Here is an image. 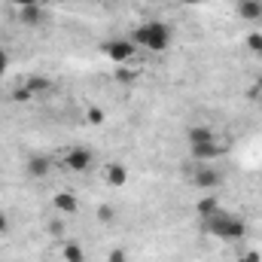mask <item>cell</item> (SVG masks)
I'll use <instances>...</instances> for the list:
<instances>
[{
    "label": "cell",
    "mask_w": 262,
    "mask_h": 262,
    "mask_svg": "<svg viewBox=\"0 0 262 262\" xmlns=\"http://www.w3.org/2000/svg\"><path fill=\"white\" fill-rule=\"evenodd\" d=\"M61 259L64 262H85V250H82V244H76V241L61 244Z\"/></svg>",
    "instance_id": "cell-13"
},
{
    "label": "cell",
    "mask_w": 262,
    "mask_h": 262,
    "mask_svg": "<svg viewBox=\"0 0 262 262\" xmlns=\"http://www.w3.org/2000/svg\"><path fill=\"white\" fill-rule=\"evenodd\" d=\"M15 15H18V21H21L25 28H40V25H43V6H40V3L25 6V9H15Z\"/></svg>",
    "instance_id": "cell-11"
},
{
    "label": "cell",
    "mask_w": 262,
    "mask_h": 262,
    "mask_svg": "<svg viewBox=\"0 0 262 262\" xmlns=\"http://www.w3.org/2000/svg\"><path fill=\"white\" fill-rule=\"evenodd\" d=\"M247 49L253 52V55H262V34H247Z\"/></svg>",
    "instance_id": "cell-18"
},
{
    "label": "cell",
    "mask_w": 262,
    "mask_h": 262,
    "mask_svg": "<svg viewBox=\"0 0 262 262\" xmlns=\"http://www.w3.org/2000/svg\"><path fill=\"white\" fill-rule=\"evenodd\" d=\"M149 3H165V0H149Z\"/></svg>",
    "instance_id": "cell-28"
},
{
    "label": "cell",
    "mask_w": 262,
    "mask_h": 262,
    "mask_svg": "<svg viewBox=\"0 0 262 262\" xmlns=\"http://www.w3.org/2000/svg\"><path fill=\"white\" fill-rule=\"evenodd\" d=\"M107 262H128V253H125L122 247H116V250L107 253Z\"/></svg>",
    "instance_id": "cell-21"
},
{
    "label": "cell",
    "mask_w": 262,
    "mask_h": 262,
    "mask_svg": "<svg viewBox=\"0 0 262 262\" xmlns=\"http://www.w3.org/2000/svg\"><path fill=\"white\" fill-rule=\"evenodd\" d=\"M52 204H55L58 213H67V216L79 210V198L73 195V192H67V189H58V192L52 195Z\"/></svg>",
    "instance_id": "cell-10"
},
{
    "label": "cell",
    "mask_w": 262,
    "mask_h": 262,
    "mask_svg": "<svg viewBox=\"0 0 262 262\" xmlns=\"http://www.w3.org/2000/svg\"><path fill=\"white\" fill-rule=\"evenodd\" d=\"M195 210H198V216L204 220V216H210V213H216V210H220V201H216L213 195H204L201 201H198Z\"/></svg>",
    "instance_id": "cell-16"
},
{
    "label": "cell",
    "mask_w": 262,
    "mask_h": 262,
    "mask_svg": "<svg viewBox=\"0 0 262 262\" xmlns=\"http://www.w3.org/2000/svg\"><path fill=\"white\" fill-rule=\"evenodd\" d=\"M223 152H226V146H223L220 140H207V143H192V146H189V156H192L195 162H201V165H204V162H213V159L223 156Z\"/></svg>",
    "instance_id": "cell-5"
},
{
    "label": "cell",
    "mask_w": 262,
    "mask_h": 262,
    "mask_svg": "<svg viewBox=\"0 0 262 262\" xmlns=\"http://www.w3.org/2000/svg\"><path fill=\"white\" fill-rule=\"evenodd\" d=\"M85 122H89V125H104V122H107V110L98 107V104H89V107H85Z\"/></svg>",
    "instance_id": "cell-15"
},
{
    "label": "cell",
    "mask_w": 262,
    "mask_h": 262,
    "mask_svg": "<svg viewBox=\"0 0 262 262\" xmlns=\"http://www.w3.org/2000/svg\"><path fill=\"white\" fill-rule=\"evenodd\" d=\"M101 52L113 61V64H131L134 58H137V46L125 40V37H116V40H107V43H101Z\"/></svg>",
    "instance_id": "cell-3"
},
{
    "label": "cell",
    "mask_w": 262,
    "mask_h": 262,
    "mask_svg": "<svg viewBox=\"0 0 262 262\" xmlns=\"http://www.w3.org/2000/svg\"><path fill=\"white\" fill-rule=\"evenodd\" d=\"M46 3H55V0H40V6H46Z\"/></svg>",
    "instance_id": "cell-27"
},
{
    "label": "cell",
    "mask_w": 262,
    "mask_h": 262,
    "mask_svg": "<svg viewBox=\"0 0 262 262\" xmlns=\"http://www.w3.org/2000/svg\"><path fill=\"white\" fill-rule=\"evenodd\" d=\"M21 85H25V89H28L31 95H40V92H46V89H49L52 82H49V76H40V73H37V76H28V79H25Z\"/></svg>",
    "instance_id": "cell-14"
},
{
    "label": "cell",
    "mask_w": 262,
    "mask_h": 262,
    "mask_svg": "<svg viewBox=\"0 0 262 262\" xmlns=\"http://www.w3.org/2000/svg\"><path fill=\"white\" fill-rule=\"evenodd\" d=\"M64 168L67 171H73V174H85V171L92 168V149H85V146H73V149H67L64 152Z\"/></svg>",
    "instance_id": "cell-4"
},
{
    "label": "cell",
    "mask_w": 262,
    "mask_h": 262,
    "mask_svg": "<svg viewBox=\"0 0 262 262\" xmlns=\"http://www.w3.org/2000/svg\"><path fill=\"white\" fill-rule=\"evenodd\" d=\"M131 43L140 46V49H146V52L162 55V52L171 49V43H174V31H171L168 21L152 18V21H143V25H137V28L131 31Z\"/></svg>",
    "instance_id": "cell-1"
},
{
    "label": "cell",
    "mask_w": 262,
    "mask_h": 262,
    "mask_svg": "<svg viewBox=\"0 0 262 262\" xmlns=\"http://www.w3.org/2000/svg\"><path fill=\"white\" fill-rule=\"evenodd\" d=\"M104 180H107V186L122 189V186L128 183V168H125L122 162H107V165H104Z\"/></svg>",
    "instance_id": "cell-6"
},
{
    "label": "cell",
    "mask_w": 262,
    "mask_h": 262,
    "mask_svg": "<svg viewBox=\"0 0 262 262\" xmlns=\"http://www.w3.org/2000/svg\"><path fill=\"white\" fill-rule=\"evenodd\" d=\"M180 3H186V6H195V3H204V0H180Z\"/></svg>",
    "instance_id": "cell-26"
},
{
    "label": "cell",
    "mask_w": 262,
    "mask_h": 262,
    "mask_svg": "<svg viewBox=\"0 0 262 262\" xmlns=\"http://www.w3.org/2000/svg\"><path fill=\"white\" fill-rule=\"evenodd\" d=\"M192 183H195L198 189H216V186H220V171H216V168L201 165L195 174H192Z\"/></svg>",
    "instance_id": "cell-8"
},
{
    "label": "cell",
    "mask_w": 262,
    "mask_h": 262,
    "mask_svg": "<svg viewBox=\"0 0 262 262\" xmlns=\"http://www.w3.org/2000/svg\"><path fill=\"white\" fill-rule=\"evenodd\" d=\"M15 9H25V6H34V3H40V0H9Z\"/></svg>",
    "instance_id": "cell-25"
},
{
    "label": "cell",
    "mask_w": 262,
    "mask_h": 262,
    "mask_svg": "<svg viewBox=\"0 0 262 262\" xmlns=\"http://www.w3.org/2000/svg\"><path fill=\"white\" fill-rule=\"evenodd\" d=\"M98 220H101V223H113V220H116V210H113L110 204H101V207H98Z\"/></svg>",
    "instance_id": "cell-19"
},
{
    "label": "cell",
    "mask_w": 262,
    "mask_h": 262,
    "mask_svg": "<svg viewBox=\"0 0 262 262\" xmlns=\"http://www.w3.org/2000/svg\"><path fill=\"white\" fill-rule=\"evenodd\" d=\"M238 262H262V253L259 250H244V253L238 256Z\"/></svg>",
    "instance_id": "cell-23"
},
{
    "label": "cell",
    "mask_w": 262,
    "mask_h": 262,
    "mask_svg": "<svg viewBox=\"0 0 262 262\" xmlns=\"http://www.w3.org/2000/svg\"><path fill=\"white\" fill-rule=\"evenodd\" d=\"M12 101H15V104H28V101H34V95L21 85V89H15V92H12Z\"/></svg>",
    "instance_id": "cell-20"
},
{
    "label": "cell",
    "mask_w": 262,
    "mask_h": 262,
    "mask_svg": "<svg viewBox=\"0 0 262 262\" xmlns=\"http://www.w3.org/2000/svg\"><path fill=\"white\" fill-rule=\"evenodd\" d=\"M134 76H137V70H128V64H122L119 70H116V79H119L122 85H131V82H134Z\"/></svg>",
    "instance_id": "cell-17"
},
{
    "label": "cell",
    "mask_w": 262,
    "mask_h": 262,
    "mask_svg": "<svg viewBox=\"0 0 262 262\" xmlns=\"http://www.w3.org/2000/svg\"><path fill=\"white\" fill-rule=\"evenodd\" d=\"M235 12L244 21H262V0H235Z\"/></svg>",
    "instance_id": "cell-7"
},
{
    "label": "cell",
    "mask_w": 262,
    "mask_h": 262,
    "mask_svg": "<svg viewBox=\"0 0 262 262\" xmlns=\"http://www.w3.org/2000/svg\"><path fill=\"white\" fill-rule=\"evenodd\" d=\"M201 226H204L207 235H213V238H220V241H241V238L247 235V223H244V216L229 213V210H223V207H220L216 213L204 216Z\"/></svg>",
    "instance_id": "cell-2"
},
{
    "label": "cell",
    "mask_w": 262,
    "mask_h": 262,
    "mask_svg": "<svg viewBox=\"0 0 262 262\" xmlns=\"http://www.w3.org/2000/svg\"><path fill=\"white\" fill-rule=\"evenodd\" d=\"M6 73H9V52L0 46V79H3Z\"/></svg>",
    "instance_id": "cell-22"
},
{
    "label": "cell",
    "mask_w": 262,
    "mask_h": 262,
    "mask_svg": "<svg viewBox=\"0 0 262 262\" xmlns=\"http://www.w3.org/2000/svg\"><path fill=\"white\" fill-rule=\"evenodd\" d=\"M49 171H52V159H49V156H43V152H34V156L28 159V174H31L34 180H43Z\"/></svg>",
    "instance_id": "cell-9"
},
{
    "label": "cell",
    "mask_w": 262,
    "mask_h": 262,
    "mask_svg": "<svg viewBox=\"0 0 262 262\" xmlns=\"http://www.w3.org/2000/svg\"><path fill=\"white\" fill-rule=\"evenodd\" d=\"M9 226H12V223H9V216H6V213H0V238L9 232Z\"/></svg>",
    "instance_id": "cell-24"
},
{
    "label": "cell",
    "mask_w": 262,
    "mask_h": 262,
    "mask_svg": "<svg viewBox=\"0 0 262 262\" xmlns=\"http://www.w3.org/2000/svg\"><path fill=\"white\" fill-rule=\"evenodd\" d=\"M186 137H189V146H192V143H207V140H216L213 128H207V125H192V128H186Z\"/></svg>",
    "instance_id": "cell-12"
}]
</instances>
